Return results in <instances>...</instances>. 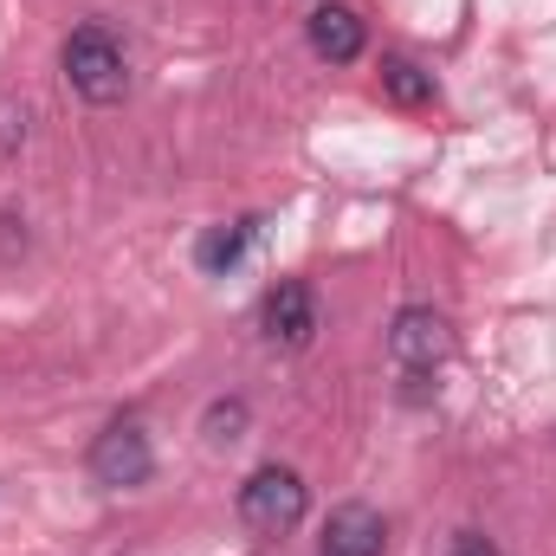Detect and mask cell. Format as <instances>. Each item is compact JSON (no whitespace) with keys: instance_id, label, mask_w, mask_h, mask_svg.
<instances>
[{"instance_id":"6da1fadb","label":"cell","mask_w":556,"mask_h":556,"mask_svg":"<svg viewBox=\"0 0 556 556\" xmlns=\"http://www.w3.org/2000/svg\"><path fill=\"white\" fill-rule=\"evenodd\" d=\"M59 65H65V78H72V91H78L85 104H117V98L130 91V59H124V46H117L104 26H78V33L65 39Z\"/></svg>"},{"instance_id":"7a4b0ae2","label":"cell","mask_w":556,"mask_h":556,"mask_svg":"<svg viewBox=\"0 0 556 556\" xmlns=\"http://www.w3.org/2000/svg\"><path fill=\"white\" fill-rule=\"evenodd\" d=\"M304 505H311V492H304V479H298L291 466H260V472L240 485V525H247L253 538H285V531H298V525H304Z\"/></svg>"},{"instance_id":"3957f363","label":"cell","mask_w":556,"mask_h":556,"mask_svg":"<svg viewBox=\"0 0 556 556\" xmlns=\"http://www.w3.org/2000/svg\"><path fill=\"white\" fill-rule=\"evenodd\" d=\"M149 466H155V453H149L142 420H111V427L91 440V479H98L104 492H130V485H142Z\"/></svg>"},{"instance_id":"277c9868","label":"cell","mask_w":556,"mask_h":556,"mask_svg":"<svg viewBox=\"0 0 556 556\" xmlns=\"http://www.w3.org/2000/svg\"><path fill=\"white\" fill-rule=\"evenodd\" d=\"M446 350H453V330H446V317L427 311V304H408V311L395 317V330H389V356L402 363L408 382H427V376L446 363Z\"/></svg>"},{"instance_id":"5b68a950","label":"cell","mask_w":556,"mask_h":556,"mask_svg":"<svg viewBox=\"0 0 556 556\" xmlns=\"http://www.w3.org/2000/svg\"><path fill=\"white\" fill-rule=\"evenodd\" d=\"M260 324H266V337H273L278 350H304L317 337V298H311V285H298V278L273 285L266 304H260Z\"/></svg>"},{"instance_id":"8992f818","label":"cell","mask_w":556,"mask_h":556,"mask_svg":"<svg viewBox=\"0 0 556 556\" xmlns=\"http://www.w3.org/2000/svg\"><path fill=\"white\" fill-rule=\"evenodd\" d=\"M382 511H369V505H337L330 511V525H324V544L317 556H382Z\"/></svg>"},{"instance_id":"52a82bcc","label":"cell","mask_w":556,"mask_h":556,"mask_svg":"<svg viewBox=\"0 0 556 556\" xmlns=\"http://www.w3.org/2000/svg\"><path fill=\"white\" fill-rule=\"evenodd\" d=\"M304 39H311V52L317 59H330V65H350V59H363V20L350 13V7H317L311 20H304Z\"/></svg>"},{"instance_id":"ba28073f","label":"cell","mask_w":556,"mask_h":556,"mask_svg":"<svg viewBox=\"0 0 556 556\" xmlns=\"http://www.w3.org/2000/svg\"><path fill=\"white\" fill-rule=\"evenodd\" d=\"M253 240H260V220H220V227H207L201 233V247H194V260H201V273H233L247 253H253Z\"/></svg>"},{"instance_id":"9c48e42d","label":"cell","mask_w":556,"mask_h":556,"mask_svg":"<svg viewBox=\"0 0 556 556\" xmlns=\"http://www.w3.org/2000/svg\"><path fill=\"white\" fill-rule=\"evenodd\" d=\"M382 91H389L395 104H408V111H415V104L433 98V78L420 72L415 59H389V65H382Z\"/></svg>"},{"instance_id":"30bf717a","label":"cell","mask_w":556,"mask_h":556,"mask_svg":"<svg viewBox=\"0 0 556 556\" xmlns=\"http://www.w3.org/2000/svg\"><path fill=\"white\" fill-rule=\"evenodd\" d=\"M201 433H207V446H233L240 433H247V402L233 395V402H214L207 420H201Z\"/></svg>"},{"instance_id":"8fae6325","label":"cell","mask_w":556,"mask_h":556,"mask_svg":"<svg viewBox=\"0 0 556 556\" xmlns=\"http://www.w3.org/2000/svg\"><path fill=\"white\" fill-rule=\"evenodd\" d=\"M446 556H498V544H492V538H479V531H466V538H459Z\"/></svg>"}]
</instances>
